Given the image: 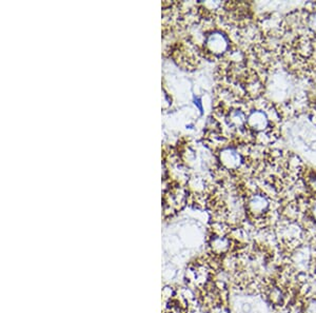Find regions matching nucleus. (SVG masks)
I'll use <instances>...</instances> for the list:
<instances>
[{"instance_id": "f257e3e1", "label": "nucleus", "mask_w": 316, "mask_h": 313, "mask_svg": "<svg viewBox=\"0 0 316 313\" xmlns=\"http://www.w3.org/2000/svg\"><path fill=\"white\" fill-rule=\"evenodd\" d=\"M269 117L262 110H254L247 116V126L254 132L261 133L269 127Z\"/></svg>"}, {"instance_id": "f03ea898", "label": "nucleus", "mask_w": 316, "mask_h": 313, "mask_svg": "<svg viewBox=\"0 0 316 313\" xmlns=\"http://www.w3.org/2000/svg\"><path fill=\"white\" fill-rule=\"evenodd\" d=\"M207 46L214 54H221L229 47L227 37L221 33H213L207 39Z\"/></svg>"}, {"instance_id": "7ed1b4c3", "label": "nucleus", "mask_w": 316, "mask_h": 313, "mask_svg": "<svg viewBox=\"0 0 316 313\" xmlns=\"http://www.w3.org/2000/svg\"><path fill=\"white\" fill-rule=\"evenodd\" d=\"M249 207L254 214H261L268 210L269 201L263 195L256 194L250 198Z\"/></svg>"}, {"instance_id": "20e7f679", "label": "nucleus", "mask_w": 316, "mask_h": 313, "mask_svg": "<svg viewBox=\"0 0 316 313\" xmlns=\"http://www.w3.org/2000/svg\"><path fill=\"white\" fill-rule=\"evenodd\" d=\"M241 155L234 149H228L222 152L221 160L230 169H236L241 164Z\"/></svg>"}, {"instance_id": "39448f33", "label": "nucleus", "mask_w": 316, "mask_h": 313, "mask_svg": "<svg viewBox=\"0 0 316 313\" xmlns=\"http://www.w3.org/2000/svg\"><path fill=\"white\" fill-rule=\"evenodd\" d=\"M231 122L237 127L243 126L244 124L247 125V116L240 112V111H235V112L231 114Z\"/></svg>"}, {"instance_id": "423d86ee", "label": "nucleus", "mask_w": 316, "mask_h": 313, "mask_svg": "<svg viewBox=\"0 0 316 313\" xmlns=\"http://www.w3.org/2000/svg\"><path fill=\"white\" fill-rule=\"evenodd\" d=\"M307 24H308V28L311 30V31L316 33V13H313L308 17Z\"/></svg>"}, {"instance_id": "0eeeda50", "label": "nucleus", "mask_w": 316, "mask_h": 313, "mask_svg": "<svg viewBox=\"0 0 316 313\" xmlns=\"http://www.w3.org/2000/svg\"><path fill=\"white\" fill-rule=\"evenodd\" d=\"M312 214H313V218H314V220L316 221V206H315V207H314V209H313Z\"/></svg>"}]
</instances>
